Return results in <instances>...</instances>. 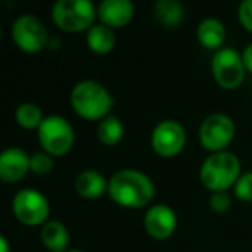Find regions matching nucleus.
<instances>
[{
  "label": "nucleus",
  "mask_w": 252,
  "mask_h": 252,
  "mask_svg": "<svg viewBox=\"0 0 252 252\" xmlns=\"http://www.w3.org/2000/svg\"><path fill=\"white\" fill-rule=\"evenodd\" d=\"M107 193L118 206L138 209L152 202L156 187L145 173L137 169H121L111 176Z\"/></svg>",
  "instance_id": "obj_1"
},
{
  "label": "nucleus",
  "mask_w": 252,
  "mask_h": 252,
  "mask_svg": "<svg viewBox=\"0 0 252 252\" xmlns=\"http://www.w3.org/2000/svg\"><path fill=\"white\" fill-rule=\"evenodd\" d=\"M71 105L80 118L87 121H102L111 116L114 105L111 92L97 80H83L71 90Z\"/></svg>",
  "instance_id": "obj_2"
},
{
  "label": "nucleus",
  "mask_w": 252,
  "mask_h": 252,
  "mask_svg": "<svg viewBox=\"0 0 252 252\" xmlns=\"http://www.w3.org/2000/svg\"><path fill=\"white\" fill-rule=\"evenodd\" d=\"M199 176L207 190L226 192L240 178V159L226 151L211 154L204 159Z\"/></svg>",
  "instance_id": "obj_3"
},
{
  "label": "nucleus",
  "mask_w": 252,
  "mask_h": 252,
  "mask_svg": "<svg viewBox=\"0 0 252 252\" xmlns=\"http://www.w3.org/2000/svg\"><path fill=\"white\" fill-rule=\"evenodd\" d=\"M97 9L90 0H59L52 5V21L67 33L88 32L95 25Z\"/></svg>",
  "instance_id": "obj_4"
},
{
  "label": "nucleus",
  "mask_w": 252,
  "mask_h": 252,
  "mask_svg": "<svg viewBox=\"0 0 252 252\" xmlns=\"http://www.w3.org/2000/svg\"><path fill=\"white\" fill-rule=\"evenodd\" d=\"M36 131L43 152L52 158H63L73 149L74 130L63 116H47Z\"/></svg>",
  "instance_id": "obj_5"
},
{
  "label": "nucleus",
  "mask_w": 252,
  "mask_h": 252,
  "mask_svg": "<svg viewBox=\"0 0 252 252\" xmlns=\"http://www.w3.org/2000/svg\"><path fill=\"white\" fill-rule=\"evenodd\" d=\"M211 69H213L214 81L224 90H235L245 80V64L242 54L235 49H221L211 59Z\"/></svg>",
  "instance_id": "obj_6"
},
{
  "label": "nucleus",
  "mask_w": 252,
  "mask_h": 252,
  "mask_svg": "<svg viewBox=\"0 0 252 252\" xmlns=\"http://www.w3.org/2000/svg\"><path fill=\"white\" fill-rule=\"evenodd\" d=\"M235 138V123L228 114L223 112H214L209 114L200 125L199 140L206 151L223 152Z\"/></svg>",
  "instance_id": "obj_7"
},
{
  "label": "nucleus",
  "mask_w": 252,
  "mask_h": 252,
  "mask_svg": "<svg viewBox=\"0 0 252 252\" xmlns=\"http://www.w3.org/2000/svg\"><path fill=\"white\" fill-rule=\"evenodd\" d=\"M11 36L18 49L35 54L49 45V32L40 18L33 14H23L12 23Z\"/></svg>",
  "instance_id": "obj_8"
},
{
  "label": "nucleus",
  "mask_w": 252,
  "mask_h": 252,
  "mask_svg": "<svg viewBox=\"0 0 252 252\" xmlns=\"http://www.w3.org/2000/svg\"><path fill=\"white\" fill-rule=\"evenodd\" d=\"M12 213L19 223L26 226H40L47 223L50 207L49 200L35 189H23L12 199Z\"/></svg>",
  "instance_id": "obj_9"
},
{
  "label": "nucleus",
  "mask_w": 252,
  "mask_h": 252,
  "mask_svg": "<svg viewBox=\"0 0 252 252\" xmlns=\"http://www.w3.org/2000/svg\"><path fill=\"white\" fill-rule=\"evenodd\" d=\"M187 144V133L182 123L175 119H164L158 123L151 135V145L161 158H175L183 151Z\"/></svg>",
  "instance_id": "obj_10"
},
{
  "label": "nucleus",
  "mask_w": 252,
  "mask_h": 252,
  "mask_svg": "<svg viewBox=\"0 0 252 252\" xmlns=\"http://www.w3.org/2000/svg\"><path fill=\"white\" fill-rule=\"evenodd\" d=\"M176 213L166 204H154L144 216L145 231L156 240H168L176 230Z\"/></svg>",
  "instance_id": "obj_11"
},
{
  "label": "nucleus",
  "mask_w": 252,
  "mask_h": 252,
  "mask_svg": "<svg viewBox=\"0 0 252 252\" xmlns=\"http://www.w3.org/2000/svg\"><path fill=\"white\" fill-rule=\"evenodd\" d=\"M32 171V158L19 147H9L0 154V178L5 183H18Z\"/></svg>",
  "instance_id": "obj_12"
},
{
  "label": "nucleus",
  "mask_w": 252,
  "mask_h": 252,
  "mask_svg": "<svg viewBox=\"0 0 252 252\" xmlns=\"http://www.w3.org/2000/svg\"><path fill=\"white\" fill-rule=\"evenodd\" d=\"M135 7L130 0H104L97 9L100 25L107 28H125L133 19Z\"/></svg>",
  "instance_id": "obj_13"
},
{
  "label": "nucleus",
  "mask_w": 252,
  "mask_h": 252,
  "mask_svg": "<svg viewBox=\"0 0 252 252\" xmlns=\"http://www.w3.org/2000/svg\"><path fill=\"white\" fill-rule=\"evenodd\" d=\"M74 190L80 197L83 199H98L109 190V180L105 178L102 173L94 171V169H87V171L78 173L74 178Z\"/></svg>",
  "instance_id": "obj_14"
},
{
  "label": "nucleus",
  "mask_w": 252,
  "mask_h": 252,
  "mask_svg": "<svg viewBox=\"0 0 252 252\" xmlns=\"http://www.w3.org/2000/svg\"><path fill=\"white\" fill-rule=\"evenodd\" d=\"M226 38L224 25L216 18H206L197 26V40L207 50H221V45Z\"/></svg>",
  "instance_id": "obj_15"
},
{
  "label": "nucleus",
  "mask_w": 252,
  "mask_h": 252,
  "mask_svg": "<svg viewBox=\"0 0 252 252\" xmlns=\"http://www.w3.org/2000/svg\"><path fill=\"white\" fill-rule=\"evenodd\" d=\"M40 238L50 252H66L69 244V231L61 221H47L42 226Z\"/></svg>",
  "instance_id": "obj_16"
},
{
  "label": "nucleus",
  "mask_w": 252,
  "mask_h": 252,
  "mask_svg": "<svg viewBox=\"0 0 252 252\" xmlns=\"http://www.w3.org/2000/svg\"><path fill=\"white\" fill-rule=\"evenodd\" d=\"M154 18L164 28H176L185 18V7L178 0H158L154 4Z\"/></svg>",
  "instance_id": "obj_17"
},
{
  "label": "nucleus",
  "mask_w": 252,
  "mask_h": 252,
  "mask_svg": "<svg viewBox=\"0 0 252 252\" xmlns=\"http://www.w3.org/2000/svg\"><path fill=\"white\" fill-rule=\"evenodd\" d=\"M87 45L94 54L105 56L116 47V35L104 25H94L87 32Z\"/></svg>",
  "instance_id": "obj_18"
},
{
  "label": "nucleus",
  "mask_w": 252,
  "mask_h": 252,
  "mask_svg": "<svg viewBox=\"0 0 252 252\" xmlns=\"http://www.w3.org/2000/svg\"><path fill=\"white\" fill-rule=\"evenodd\" d=\"M123 135H125L123 121L114 114L107 116L97 125V138L100 140V144L107 145V147L118 145L123 140Z\"/></svg>",
  "instance_id": "obj_19"
},
{
  "label": "nucleus",
  "mask_w": 252,
  "mask_h": 252,
  "mask_svg": "<svg viewBox=\"0 0 252 252\" xmlns=\"http://www.w3.org/2000/svg\"><path fill=\"white\" fill-rule=\"evenodd\" d=\"M43 112L33 102H25L16 109V121L25 130H38L43 123Z\"/></svg>",
  "instance_id": "obj_20"
},
{
  "label": "nucleus",
  "mask_w": 252,
  "mask_h": 252,
  "mask_svg": "<svg viewBox=\"0 0 252 252\" xmlns=\"http://www.w3.org/2000/svg\"><path fill=\"white\" fill-rule=\"evenodd\" d=\"M235 197L242 202H252V171L240 175L238 182L235 183Z\"/></svg>",
  "instance_id": "obj_21"
},
{
  "label": "nucleus",
  "mask_w": 252,
  "mask_h": 252,
  "mask_svg": "<svg viewBox=\"0 0 252 252\" xmlns=\"http://www.w3.org/2000/svg\"><path fill=\"white\" fill-rule=\"evenodd\" d=\"M54 168V159L47 152H36L32 156V171L35 175H49Z\"/></svg>",
  "instance_id": "obj_22"
},
{
  "label": "nucleus",
  "mask_w": 252,
  "mask_h": 252,
  "mask_svg": "<svg viewBox=\"0 0 252 252\" xmlns=\"http://www.w3.org/2000/svg\"><path fill=\"white\" fill-rule=\"evenodd\" d=\"M209 206L218 214L226 213L231 207V195L228 192H213L209 197Z\"/></svg>",
  "instance_id": "obj_23"
},
{
  "label": "nucleus",
  "mask_w": 252,
  "mask_h": 252,
  "mask_svg": "<svg viewBox=\"0 0 252 252\" xmlns=\"http://www.w3.org/2000/svg\"><path fill=\"white\" fill-rule=\"evenodd\" d=\"M238 21L247 32L252 33V0H245L238 7Z\"/></svg>",
  "instance_id": "obj_24"
},
{
  "label": "nucleus",
  "mask_w": 252,
  "mask_h": 252,
  "mask_svg": "<svg viewBox=\"0 0 252 252\" xmlns=\"http://www.w3.org/2000/svg\"><path fill=\"white\" fill-rule=\"evenodd\" d=\"M242 59H244L245 69H247L249 73H252V43H249V45L244 49V52H242Z\"/></svg>",
  "instance_id": "obj_25"
},
{
  "label": "nucleus",
  "mask_w": 252,
  "mask_h": 252,
  "mask_svg": "<svg viewBox=\"0 0 252 252\" xmlns=\"http://www.w3.org/2000/svg\"><path fill=\"white\" fill-rule=\"evenodd\" d=\"M0 252H11L9 251V242L4 235H0Z\"/></svg>",
  "instance_id": "obj_26"
},
{
  "label": "nucleus",
  "mask_w": 252,
  "mask_h": 252,
  "mask_svg": "<svg viewBox=\"0 0 252 252\" xmlns=\"http://www.w3.org/2000/svg\"><path fill=\"white\" fill-rule=\"evenodd\" d=\"M66 252H83V251H80V249H69V251H66Z\"/></svg>",
  "instance_id": "obj_27"
}]
</instances>
